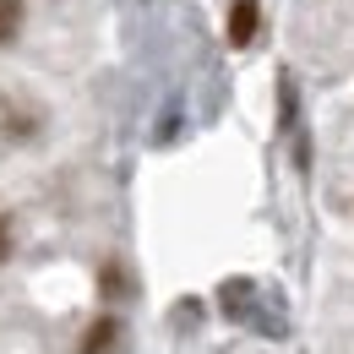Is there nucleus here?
I'll use <instances>...</instances> for the list:
<instances>
[{"mask_svg": "<svg viewBox=\"0 0 354 354\" xmlns=\"http://www.w3.org/2000/svg\"><path fill=\"white\" fill-rule=\"evenodd\" d=\"M257 33H262V0H234V6H229V22H223L229 49H251Z\"/></svg>", "mask_w": 354, "mask_h": 354, "instance_id": "f257e3e1", "label": "nucleus"}, {"mask_svg": "<svg viewBox=\"0 0 354 354\" xmlns=\"http://www.w3.org/2000/svg\"><path fill=\"white\" fill-rule=\"evenodd\" d=\"M0 136H11V142L39 136V115H33V109H22V104H11V98H0Z\"/></svg>", "mask_w": 354, "mask_h": 354, "instance_id": "f03ea898", "label": "nucleus"}, {"mask_svg": "<svg viewBox=\"0 0 354 354\" xmlns=\"http://www.w3.org/2000/svg\"><path fill=\"white\" fill-rule=\"evenodd\" d=\"M115 344H120V322L115 316H98L88 333H82V349L77 354H115Z\"/></svg>", "mask_w": 354, "mask_h": 354, "instance_id": "7ed1b4c3", "label": "nucleus"}, {"mask_svg": "<svg viewBox=\"0 0 354 354\" xmlns=\"http://www.w3.org/2000/svg\"><path fill=\"white\" fill-rule=\"evenodd\" d=\"M22 28V0H0V44H11Z\"/></svg>", "mask_w": 354, "mask_h": 354, "instance_id": "20e7f679", "label": "nucleus"}, {"mask_svg": "<svg viewBox=\"0 0 354 354\" xmlns=\"http://www.w3.org/2000/svg\"><path fill=\"white\" fill-rule=\"evenodd\" d=\"M278 126H295V77L278 82Z\"/></svg>", "mask_w": 354, "mask_h": 354, "instance_id": "39448f33", "label": "nucleus"}, {"mask_svg": "<svg viewBox=\"0 0 354 354\" xmlns=\"http://www.w3.org/2000/svg\"><path fill=\"white\" fill-rule=\"evenodd\" d=\"M98 283H104V295H126V272H120L115 262H109L104 272H98Z\"/></svg>", "mask_w": 354, "mask_h": 354, "instance_id": "423d86ee", "label": "nucleus"}, {"mask_svg": "<svg viewBox=\"0 0 354 354\" xmlns=\"http://www.w3.org/2000/svg\"><path fill=\"white\" fill-rule=\"evenodd\" d=\"M11 257V213H0V262Z\"/></svg>", "mask_w": 354, "mask_h": 354, "instance_id": "0eeeda50", "label": "nucleus"}]
</instances>
